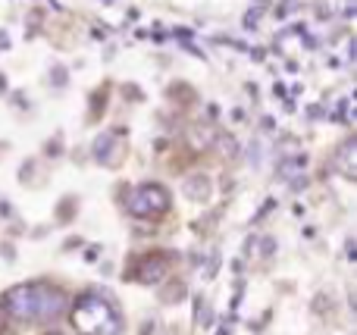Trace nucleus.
<instances>
[{
  "mask_svg": "<svg viewBox=\"0 0 357 335\" xmlns=\"http://www.w3.org/2000/svg\"><path fill=\"white\" fill-rule=\"evenodd\" d=\"M129 207L135 217H157V213H163L169 207V194L160 185H142L132 192Z\"/></svg>",
  "mask_w": 357,
  "mask_h": 335,
  "instance_id": "obj_2",
  "label": "nucleus"
},
{
  "mask_svg": "<svg viewBox=\"0 0 357 335\" xmlns=\"http://www.w3.org/2000/svg\"><path fill=\"white\" fill-rule=\"evenodd\" d=\"M3 311L16 320H38L47 323L63 313V292H56L47 282L35 286H16L3 295Z\"/></svg>",
  "mask_w": 357,
  "mask_h": 335,
  "instance_id": "obj_1",
  "label": "nucleus"
},
{
  "mask_svg": "<svg viewBox=\"0 0 357 335\" xmlns=\"http://www.w3.org/2000/svg\"><path fill=\"white\" fill-rule=\"evenodd\" d=\"M167 273V260H157V257H148V263L142 267V282H157L160 276Z\"/></svg>",
  "mask_w": 357,
  "mask_h": 335,
  "instance_id": "obj_4",
  "label": "nucleus"
},
{
  "mask_svg": "<svg viewBox=\"0 0 357 335\" xmlns=\"http://www.w3.org/2000/svg\"><path fill=\"white\" fill-rule=\"evenodd\" d=\"M107 313H110V307L100 304V301H82L79 311H75V326L85 332H104Z\"/></svg>",
  "mask_w": 357,
  "mask_h": 335,
  "instance_id": "obj_3",
  "label": "nucleus"
}]
</instances>
